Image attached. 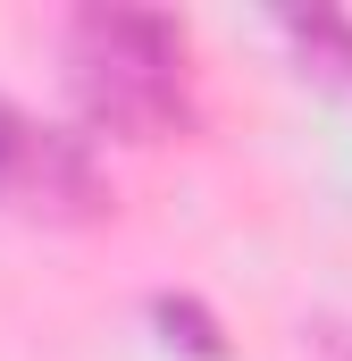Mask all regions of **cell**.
I'll list each match as a JSON object with an SVG mask.
<instances>
[{
	"instance_id": "1",
	"label": "cell",
	"mask_w": 352,
	"mask_h": 361,
	"mask_svg": "<svg viewBox=\"0 0 352 361\" xmlns=\"http://www.w3.org/2000/svg\"><path fill=\"white\" fill-rule=\"evenodd\" d=\"M76 76L126 126L168 118L176 109V25L151 17V8H84L76 17Z\"/></svg>"
},
{
	"instance_id": "2",
	"label": "cell",
	"mask_w": 352,
	"mask_h": 361,
	"mask_svg": "<svg viewBox=\"0 0 352 361\" xmlns=\"http://www.w3.org/2000/svg\"><path fill=\"white\" fill-rule=\"evenodd\" d=\"M0 193H17V202H76V193H92L84 143L51 135V126H34L25 109L0 101Z\"/></svg>"
},
{
	"instance_id": "3",
	"label": "cell",
	"mask_w": 352,
	"mask_h": 361,
	"mask_svg": "<svg viewBox=\"0 0 352 361\" xmlns=\"http://www.w3.org/2000/svg\"><path fill=\"white\" fill-rule=\"evenodd\" d=\"M285 25H294L302 42H327V51H336V59L352 68V25H344V17H327V8H294Z\"/></svg>"
}]
</instances>
